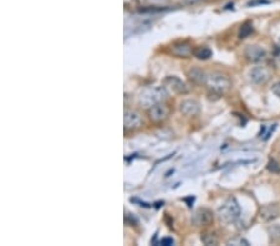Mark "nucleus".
<instances>
[{
    "label": "nucleus",
    "mask_w": 280,
    "mask_h": 246,
    "mask_svg": "<svg viewBox=\"0 0 280 246\" xmlns=\"http://www.w3.org/2000/svg\"><path fill=\"white\" fill-rule=\"evenodd\" d=\"M266 50L264 47L259 46V45H249L245 49V56L250 62H260L266 58Z\"/></svg>",
    "instance_id": "obj_8"
},
{
    "label": "nucleus",
    "mask_w": 280,
    "mask_h": 246,
    "mask_svg": "<svg viewBox=\"0 0 280 246\" xmlns=\"http://www.w3.org/2000/svg\"><path fill=\"white\" fill-rule=\"evenodd\" d=\"M279 45H280V38H279Z\"/></svg>",
    "instance_id": "obj_23"
},
{
    "label": "nucleus",
    "mask_w": 280,
    "mask_h": 246,
    "mask_svg": "<svg viewBox=\"0 0 280 246\" xmlns=\"http://www.w3.org/2000/svg\"><path fill=\"white\" fill-rule=\"evenodd\" d=\"M162 245H173V240L172 239H163V240L161 241Z\"/></svg>",
    "instance_id": "obj_21"
},
{
    "label": "nucleus",
    "mask_w": 280,
    "mask_h": 246,
    "mask_svg": "<svg viewBox=\"0 0 280 246\" xmlns=\"http://www.w3.org/2000/svg\"><path fill=\"white\" fill-rule=\"evenodd\" d=\"M200 239H202V241L205 245H217L218 244V238L214 234H212V232H205V234L200 236Z\"/></svg>",
    "instance_id": "obj_15"
},
{
    "label": "nucleus",
    "mask_w": 280,
    "mask_h": 246,
    "mask_svg": "<svg viewBox=\"0 0 280 246\" xmlns=\"http://www.w3.org/2000/svg\"><path fill=\"white\" fill-rule=\"evenodd\" d=\"M193 55L198 58V60H208V58L212 57L213 53L209 47L207 46H200L197 47L196 50L193 51Z\"/></svg>",
    "instance_id": "obj_14"
},
{
    "label": "nucleus",
    "mask_w": 280,
    "mask_h": 246,
    "mask_svg": "<svg viewBox=\"0 0 280 246\" xmlns=\"http://www.w3.org/2000/svg\"><path fill=\"white\" fill-rule=\"evenodd\" d=\"M270 76V71L264 66L253 67L249 72L250 81L255 85H264L269 81Z\"/></svg>",
    "instance_id": "obj_7"
},
{
    "label": "nucleus",
    "mask_w": 280,
    "mask_h": 246,
    "mask_svg": "<svg viewBox=\"0 0 280 246\" xmlns=\"http://www.w3.org/2000/svg\"><path fill=\"white\" fill-rule=\"evenodd\" d=\"M143 123V119H142L141 114L136 110H126L125 116H123V125L125 128L128 131L137 130L140 128Z\"/></svg>",
    "instance_id": "obj_5"
},
{
    "label": "nucleus",
    "mask_w": 280,
    "mask_h": 246,
    "mask_svg": "<svg viewBox=\"0 0 280 246\" xmlns=\"http://www.w3.org/2000/svg\"><path fill=\"white\" fill-rule=\"evenodd\" d=\"M268 169H269L272 173H279L280 171V164L278 163L277 161H274V159H272V161L268 163Z\"/></svg>",
    "instance_id": "obj_19"
},
{
    "label": "nucleus",
    "mask_w": 280,
    "mask_h": 246,
    "mask_svg": "<svg viewBox=\"0 0 280 246\" xmlns=\"http://www.w3.org/2000/svg\"><path fill=\"white\" fill-rule=\"evenodd\" d=\"M205 85L209 89V91L218 95V96H222V95L227 94L229 91L232 82H230V78L227 75H224V74L213 72V74L208 75L207 81H205Z\"/></svg>",
    "instance_id": "obj_3"
},
{
    "label": "nucleus",
    "mask_w": 280,
    "mask_h": 246,
    "mask_svg": "<svg viewBox=\"0 0 280 246\" xmlns=\"http://www.w3.org/2000/svg\"><path fill=\"white\" fill-rule=\"evenodd\" d=\"M169 107L164 102L157 103L148 108V117L155 123H162L169 117Z\"/></svg>",
    "instance_id": "obj_4"
},
{
    "label": "nucleus",
    "mask_w": 280,
    "mask_h": 246,
    "mask_svg": "<svg viewBox=\"0 0 280 246\" xmlns=\"http://www.w3.org/2000/svg\"><path fill=\"white\" fill-rule=\"evenodd\" d=\"M188 76H189V78L193 81V82L200 83V85H202V83H205V81H207V77H208V75H205V72L203 71V70L196 69V67H194V69H192V70H189Z\"/></svg>",
    "instance_id": "obj_13"
},
{
    "label": "nucleus",
    "mask_w": 280,
    "mask_h": 246,
    "mask_svg": "<svg viewBox=\"0 0 280 246\" xmlns=\"http://www.w3.org/2000/svg\"><path fill=\"white\" fill-rule=\"evenodd\" d=\"M278 62H279V65H280V54L278 55Z\"/></svg>",
    "instance_id": "obj_22"
},
{
    "label": "nucleus",
    "mask_w": 280,
    "mask_h": 246,
    "mask_svg": "<svg viewBox=\"0 0 280 246\" xmlns=\"http://www.w3.org/2000/svg\"><path fill=\"white\" fill-rule=\"evenodd\" d=\"M272 91L275 96H278L280 98V81H278V82H275L274 85L272 86Z\"/></svg>",
    "instance_id": "obj_20"
},
{
    "label": "nucleus",
    "mask_w": 280,
    "mask_h": 246,
    "mask_svg": "<svg viewBox=\"0 0 280 246\" xmlns=\"http://www.w3.org/2000/svg\"><path fill=\"white\" fill-rule=\"evenodd\" d=\"M228 245H236V246H249L250 243L244 238H237V239H232V240L228 241Z\"/></svg>",
    "instance_id": "obj_18"
},
{
    "label": "nucleus",
    "mask_w": 280,
    "mask_h": 246,
    "mask_svg": "<svg viewBox=\"0 0 280 246\" xmlns=\"http://www.w3.org/2000/svg\"><path fill=\"white\" fill-rule=\"evenodd\" d=\"M252 33L253 25L250 22H247V24H244V25L240 28V30H239V38H240V39H245V38H248Z\"/></svg>",
    "instance_id": "obj_17"
},
{
    "label": "nucleus",
    "mask_w": 280,
    "mask_h": 246,
    "mask_svg": "<svg viewBox=\"0 0 280 246\" xmlns=\"http://www.w3.org/2000/svg\"><path fill=\"white\" fill-rule=\"evenodd\" d=\"M268 234H269V236L273 239V240L279 241L280 240V225L279 224L270 225V227H268Z\"/></svg>",
    "instance_id": "obj_16"
},
{
    "label": "nucleus",
    "mask_w": 280,
    "mask_h": 246,
    "mask_svg": "<svg viewBox=\"0 0 280 246\" xmlns=\"http://www.w3.org/2000/svg\"><path fill=\"white\" fill-rule=\"evenodd\" d=\"M241 215V208L236 198H229L218 208L219 219L225 224L236 223Z\"/></svg>",
    "instance_id": "obj_2"
},
{
    "label": "nucleus",
    "mask_w": 280,
    "mask_h": 246,
    "mask_svg": "<svg viewBox=\"0 0 280 246\" xmlns=\"http://www.w3.org/2000/svg\"><path fill=\"white\" fill-rule=\"evenodd\" d=\"M172 53L178 57H188L192 55V47L187 42H180V44H175L172 46Z\"/></svg>",
    "instance_id": "obj_12"
},
{
    "label": "nucleus",
    "mask_w": 280,
    "mask_h": 246,
    "mask_svg": "<svg viewBox=\"0 0 280 246\" xmlns=\"http://www.w3.org/2000/svg\"><path fill=\"white\" fill-rule=\"evenodd\" d=\"M212 221H213V213L205 208H200L192 215V224L196 227H207L212 224Z\"/></svg>",
    "instance_id": "obj_6"
},
{
    "label": "nucleus",
    "mask_w": 280,
    "mask_h": 246,
    "mask_svg": "<svg viewBox=\"0 0 280 246\" xmlns=\"http://www.w3.org/2000/svg\"><path fill=\"white\" fill-rule=\"evenodd\" d=\"M280 213V209L278 204H268L260 209V218L264 221H270L273 219L278 218Z\"/></svg>",
    "instance_id": "obj_11"
},
{
    "label": "nucleus",
    "mask_w": 280,
    "mask_h": 246,
    "mask_svg": "<svg viewBox=\"0 0 280 246\" xmlns=\"http://www.w3.org/2000/svg\"><path fill=\"white\" fill-rule=\"evenodd\" d=\"M166 86H168L169 89L172 90L173 92H176V94L183 95L188 92V86L186 85L184 81H182L177 76H168L166 78Z\"/></svg>",
    "instance_id": "obj_10"
},
{
    "label": "nucleus",
    "mask_w": 280,
    "mask_h": 246,
    "mask_svg": "<svg viewBox=\"0 0 280 246\" xmlns=\"http://www.w3.org/2000/svg\"><path fill=\"white\" fill-rule=\"evenodd\" d=\"M168 98V91L164 86H148L141 91L139 103L146 108H150L157 103H162Z\"/></svg>",
    "instance_id": "obj_1"
},
{
    "label": "nucleus",
    "mask_w": 280,
    "mask_h": 246,
    "mask_svg": "<svg viewBox=\"0 0 280 246\" xmlns=\"http://www.w3.org/2000/svg\"><path fill=\"white\" fill-rule=\"evenodd\" d=\"M180 111L184 116L193 117L200 112V106L196 100H184L180 103Z\"/></svg>",
    "instance_id": "obj_9"
}]
</instances>
